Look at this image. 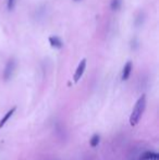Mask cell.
Here are the masks:
<instances>
[{"mask_svg": "<svg viewBox=\"0 0 159 160\" xmlns=\"http://www.w3.org/2000/svg\"><path fill=\"white\" fill-rule=\"evenodd\" d=\"M15 110H17V107H12V108H11V109H10L6 115H4L3 118L0 120V129H2V127L4 126V124L9 121V119H11V117H12L13 113L15 112Z\"/></svg>", "mask_w": 159, "mask_h": 160, "instance_id": "obj_7", "label": "cell"}, {"mask_svg": "<svg viewBox=\"0 0 159 160\" xmlns=\"http://www.w3.org/2000/svg\"><path fill=\"white\" fill-rule=\"evenodd\" d=\"M122 6V0H111L110 1V8L112 11H118L121 8Z\"/></svg>", "mask_w": 159, "mask_h": 160, "instance_id": "obj_8", "label": "cell"}, {"mask_svg": "<svg viewBox=\"0 0 159 160\" xmlns=\"http://www.w3.org/2000/svg\"><path fill=\"white\" fill-rule=\"evenodd\" d=\"M99 142H100V136H99V134H94V135L92 136L91 140H89V144H91L92 147H96V146H98Z\"/></svg>", "mask_w": 159, "mask_h": 160, "instance_id": "obj_9", "label": "cell"}, {"mask_svg": "<svg viewBox=\"0 0 159 160\" xmlns=\"http://www.w3.org/2000/svg\"><path fill=\"white\" fill-rule=\"evenodd\" d=\"M85 69H86V59H82L81 62L79 63L77 68H76L75 73H74V76H73L74 82L77 83L80 80H81V78L83 76L84 72H85Z\"/></svg>", "mask_w": 159, "mask_h": 160, "instance_id": "obj_3", "label": "cell"}, {"mask_svg": "<svg viewBox=\"0 0 159 160\" xmlns=\"http://www.w3.org/2000/svg\"><path fill=\"white\" fill-rule=\"evenodd\" d=\"M138 160H142V159H138Z\"/></svg>", "mask_w": 159, "mask_h": 160, "instance_id": "obj_13", "label": "cell"}, {"mask_svg": "<svg viewBox=\"0 0 159 160\" xmlns=\"http://www.w3.org/2000/svg\"><path fill=\"white\" fill-rule=\"evenodd\" d=\"M139 159L142 160H159V154L156 152H144L141 155V158Z\"/></svg>", "mask_w": 159, "mask_h": 160, "instance_id": "obj_5", "label": "cell"}, {"mask_svg": "<svg viewBox=\"0 0 159 160\" xmlns=\"http://www.w3.org/2000/svg\"><path fill=\"white\" fill-rule=\"evenodd\" d=\"M145 108H146V96H145V95H142V96L137 99V101L135 103L133 110L131 112V115H130L131 126L137 125L141 118H142L143 113H144V111H145Z\"/></svg>", "mask_w": 159, "mask_h": 160, "instance_id": "obj_1", "label": "cell"}, {"mask_svg": "<svg viewBox=\"0 0 159 160\" xmlns=\"http://www.w3.org/2000/svg\"><path fill=\"white\" fill-rule=\"evenodd\" d=\"M132 68H133V64L131 61H128L126 63V66H123V70H122V81H126L128 78H130L131 72H132Z\"/></svg>", "mask_w": 159, "mask_h": 160, "instance_id": "obj_4", "label": "cell"}, {"mask_svg": "<svg viewBox=\"0 0 159 160\" xmlns=\"http://www.w3.org/2000/svg\"><path fill=\"white\" fill-rule=\"evenodd\" d=\"M15 68H17V61L15 59L11 58L7 64H6V68H4V71H3V80L4 81H9L10 78L13 76V73L15 71Z\"/></svg>", "mask_w": 159, "mask_h": 160, "instance_id": "obj_2", "label": "cell"}, {"mask_svg": "<svg viewBox=\"0 0 159 160\" xmlns=\"http://www.w3.org/2000/svg\"><path fill=\"white\" fill-rule=\"evenodd\" d=\"M15 3H17V0H8L7 1V8L9 11H12L15 7Z\"/></svg>", "mask_w": 159, "mask_h": 160, "instance_id": "obj_11", "label": "cell"}, {"mask_svg": "<svg viewBox=\"0 0 159 160\" xmlns=\"http://www.w3.org/2000/svg\"><path fill=\"white\" fill-rule=\"evenodd\" d=\"M49 44L52 48H56V49H61L63 47V43L62 41L59 38L58 36H50L49 37Z\"/></svg>", "mask_w": 159, "mask_h": 160, "instance_id": "obj_6", "label": "cell"}, {"mask_svg": "<svg viewBox=\"0 0 159 160\" xmlns=\"http://www.w3.org/2000/svg\"><path fill=\"white\" fill-rule=\"evenodd\" d=\"M74 1H81V0H74Z\"/></svg>", "mask_w": 159, "mask_h": 160, "instance_id": "obj_12", "label": "cell"}, {"mask_svg": "<svg viewBox=\"0 0 159 160\" xmlns=\"http://www.w3.org/2000/svg\"><path fill=\"white\" fill-rule=\"evenodd\" d=\"M143 22H144V13L139 12L137 17H136V20H135V25L136 26H141L143 24Z\"/></svg>", "mask_w": 159, "mask_h": 160, "instance_id": "obj_10", "label": "cell"}]
</instances>
